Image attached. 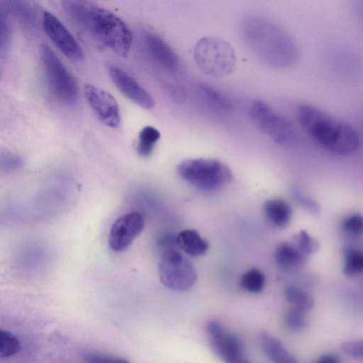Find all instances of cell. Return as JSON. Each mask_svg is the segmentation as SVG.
I'll return each mask as SVG.
<instances>
[{
    "instance_id": "6da1fadb",
    "label": "cell",
    "mask_w": 363,
    "mask_h": 363,
    "mask_svg": "<svg viewBox=\"0 0 363 363\" xmlns=\"http://www.w3.org/2000/svg\"><path fill=\"white\" fill-rule=\"evenodd\" d=\"M62 5L72 23L86 37L121 57L128 55L132 33L114 13L89 0H62Z\"/></svg>"
},
{
    "instance_id": "7a4b0ae2",
    "label": "cell",
    "mask_w": 363,
    "mask_h": 363,
    "mask_svg": "<svg viewBox=\"0 0 363 363\" xmlns=\"http://www.w3.org/2000/svg\"><path fill=\"white\" fill-rule=\"evenodd\" d=\"M241 37L247 47L262 62L274 69L294 65L299 59V48L293 37L270 19L257 15L242 18Z\"/></svg>"
},
{
    "instance_id": "3957f363",
    "label": "cell",
    "mask_w": 363,
    "mask_h": 363,
    "mask_svg": "<svg viewBox=\"0 0 363 363\" xmlns=\"http://www.w3.org/2000/svg\"><path fill=\"white\" fill-rule=\"evenodd\" d=\"M298 121L308 135L322 148L339 155L355 153L360 138L350 124L313 105L303 104L297 109Z\"/></svg>"
},
{
    "instance_id": "277c9868",
    "label": "cell",
    "mask_w": 363,
    "mask_h": 363,
    "mask_svg": "<svg viewBox=\"0 0 363 363\" xmlns=\"http://www.w3.org/2000/svg\"><path fill=\"white\" fill-rule=\"evenodd\" d=\"M193 56L199 69L212 77H223L236 67V55L232 45L216 36L200 38L195 44Z\"/></svg>"
},
{
    "instance_id": "5b68a950",
    "label": "cell",
    "mask_w": 363,
    "mask_h": 363,
    "mask_svg": "<svg viewBox=\"0 0 363 363\" xmlns=\"http://www.w3.org/2000/svg\"><path fill=\"white\" fill-rule=\"evenodd\" d=\"M179 177L194 187L203 191H214L233 179L229 167L214 159H188L177 167Z\"/></svg>"
},
{
    "instance_id": "8992f818",
    "label": "cell",
    "mask_w": 363,
    "mask_h": 363,
    "mask_svg": "<svg viewBox=\"0 0 363 363\" xmlns=\"http://www.w3.org/2000/svg\"><path fill=\"white\" fill-rule=\"evenodd\" d=\"M40 52L47 84L52 95L65 104H75L79 95L76 79L48 45H41Z\"/></svg>"
},
{
    "instance_id": "52a82bcc",
    "label": "cell",
    "mask_w": 363,
    "mask_h": 363,
    "mask_svg": "<svg viewBox=\"0 0 363 363\" xmlns=\"http://www.w3.org/2000/svg\"><path fill=\"white\" fill-rule=\"evenodd\" d=\"M249 116L253 124L278 145L291 147L296 143L298 136L293 124L264 101H252Z\"/></svg>"
},
{
    "instance_id": "ba28073f",
    "label": "cell",
    "mask_w": 363,
    "mask_h": 363,
    "mask_svg": "<svg viewBox=\"0 0 363 363\" xmlns=\"http://www.w3.org/2000/svg\"><path fill=\"white\" fill-rule=\"evenodd\" d=\"M158 274L161 283L175 291L191 288L197 279V272L194 264L176 248L162 252Z\"/></svg>"
},
{
    "instance_id": "9c48e42d",
    "label": "cell",
    "mask_w": 363,
    "mask_h": 363,
    "mask_svg": "<svg viewBox=\"0 0 363 363\" xmlns=\"http://www.w3.org/2000/svg\"><path fill=\"white\" fill-rule=\"evenodd\" d=\"M209 344L223 362L227 363H243L247 359L245 348L238 336L226 330L217 321L209 322L206 328Z\"/></svg>"
},
{
    "instance_id": "30bf717a",
    "label": "cell",
    "mask_w": 363,
    "mask_h": 363,
    "mask_svg": "<svg viewBox=\"0 0 363 363\" xmlns=\"http://www.w3.org/2000/svg\"><path fill=\"white\" fill-rule=\"evenodd\" d=\"M44 32L63 55L74 62L84 57V50L65 26L52 13L45 11L42 18Z\"/></svg>"
},
{
    "instance_id": "8fae6325",
    "label": "cell",
    "mask_w": 363,
    "mask_h": 363,
    "mask_svg": "<svg viewBox=\"0 0 363 363\" xmlns=\"http://www.w3.org/2000/svg\"><path fill=\"white\" fill-rule=\"evenodd\" d=\"M145 220L138 212H130L118 218L108 235L110 248L117 252L125 250L143 231Z\"/></svg>"
},
{
    "instance_id": "7c38bea8",
    "label": "cell",
    "mask_w": 363,
    "mask_h": 363,
    "mask_svg": "<svg viewBox=\"0 0 363 363\" xmlns=\"http://www.w3.org/2000/svg\"><path fill=\"white\" fill-rule=\"evenodd\" d=\"M84 96L98 119L105 125L116 128L121 123L118 104L110 93L91 84L84 86Z\"/></svg>"
},
{
    "instance_id": "4fadbf2b",
    "label": "cell",
    "mask_w": 363,
    "mask_h": 363,
    "mask_svg": "<svg viewBox=\"0 0 363 363\" xmlns=\"http://www.w3.org/2000/svg\"><path fill=\"white\" fill-rule=\"evenodd\" d=\"M108 69L112 82L126 98L146 110L155 106L151 95L125 70L115 65H110Z\"/></svg>"
},
{
    "instance_id": "5bb4252c",
    "label": "cell",
    "mask_w": 363,
    "mask_h": 363,
    "mask_svg": "<svg viewBox=\"0 0 363 363\" xmlns=\"http://www.w3.org/2000/svg\"><path fill=\"white\" fill-rule=\"evenodd\" d=\"M141 38L145 52L154 62L169 72L179 70L180 65L178 56L160 36L145 31Z\"/></svg>"
},
{
    "instance_id": "9a60e30c",
    "label": "cell",
    "mask_w": 363,
    "mask_h": 363,
    "mask_svg": "<svg viewBox=\"0 0 363 363\" xmlns=\"http://www.w3.org/2000/svg\"><path fill=\"white\" fill-rule=\"evenodd\" d=\"M259 344L266 356L274 362H297L296 358L286 350L282 342L267 333L260 334Z\"/></svg>"
},
{
    "instance_id": "2e32d148",
    "label": "cell",
    "mask_w": 363,
    "mask_h": 363,
    "mask_svg": "<svg viewBox=\"0 0 363 363\" xmlns=\"http://www.w3.org/2000/svg\"><path fill=\"white\" fill-rule=\"evenodd\" d=\"M178 247L191 257H199L206 254L208 249V242L195 230L186 229L177 235Z\"/></svg>"
},
{
    "instance_id": "e0dca14e",
    "label": "cell",
    "mask_w": 363,
    "mask_h": 363,
    "mask_svg": "<svg viewBox=\"0 0 363 363\" xmlns=\"http://www.w3.org/2000/svg\"><path fill=\"white\" fill-rule=\"evenodd\" d=\"M274 259L277 265L282 270L298 269L304 261V255L298 248L289 242L280 244L276 249Z\"/></svg>"
},
{
    "instance_id": "ac0fdd59",
    "label": "cell",
    "mask_w": 363,
    "mask_h": 363,
    "mask_svg": "<svg viewBox=\"0 0 363 363\" xmlns=\"http://www.w3.org/2000/svg\"><path fill=\"white\" fill-rule=\"evenodd\" d=\"M264 213L272 225L280 228L287 225L291 217L290 206L281 199L267 200L264 204Z\"/></svg>"
},
{
    "instance_id": "d6986e66",
    "label": "cell",
    "mask_w": 363,
    "mask_h": 363,
    "mask_svg": "<svg viewBox=\"0 0 363 363\" xmlns=\"http://www.w3.org/2000/svg\"><path fill=\"white\" fill-rule=\"evenodd\" d=\"M160 138V132L152 126H145L139 133L136 147L138 154L146 157L151 155L154 147Z\"/></svg>"
},
{
    "instance_id": "ffe728a7",
    "label": "cell",
    "mask_w": 363,
    "mask_h": 363,
    "mask_svg": "<svg viewBox=\"0 0 363 363\" xmlns=\"http://www.w3.org/2000/svg\"><path fill=\"white\" fill-rule=\"evenodd\" d=\"M284 296L293 307L304 311L310 310L313 306L312 296L296 286H288L284 290Z\"/></svg>"
},
{
    "instance_id": "44dd1931",
    "label": "cell",
    "mask_w": 363,
    "mask_h": 363,
    "mask_svg": "<svg viewBox=\"0 0 363 363\" xmlns=\"http://www.w3.org/2000/svg\"><path fill=\"white\" fill-rule=\"evenodd\" d=\"M264 283V274L257 269L246 271L240 278L241 287L252 293H259L262 291Z\"/></svg>"
},
{
    "instance_id": "7402d4cb",
    "label": "cell",
    "mask_w": 363,
    "mask_h": 363,
    "mask_svg": "<svg viewBox=\"0 0 363 363\" xmlns=\"http://www.w3.org/2000/svg\"><path fill=\"white\" fill-rule=\"evenodd\" d=\"M21 349V342L15 335L7 330H0V357L1 359L13 357L18 353Z\"/></svg>"
},
{
    "instance_id": "603a6c76",
    "label": "cell",
    "mask_w": 363,
    "mask_h": 363,
    "mask_svg": "<svg viewBox=\"0 0 363 363\" xmlns=\"http://www.w3.org/2000/svg\"><path fill=\"white\" fill-rule=\"evenodd\" d=\"M201 89L204 99L212 108L224 113L230 110V101L216 90L208 86H202Z\"/></svg>"
},
{
    "instance_id": "cb8c5ba5",
    "label": "cell",
    "mask_w": 363,
    "mask_h": 363,
    "mask_svg": "<svg viewBox=\"0 0 363 363\" xmlns=\"http://www.w3.org/2000/svg\"><path fill=\"white\" fill-rule=\"evenodd\" d=\"M10 9L25 23H35L36 16L33 9L21 0H8Z\"/></svg>"
},
{
    "instance_id": "d4e9b609",
    "label": "cell",
    "mask_w": 363,
    "mask_h": 363,
    "mask_svg": "<svg viewBox=\"0 0 363 363\" xmlns=\"http://www.w3.org/2000/svg\"><path fill=\"white\" fill-rule=\"evenodd\" d=\"M284 323L285 326L292 331H298L303 329L306 325L305 311L292 307L285 314Z\"/></svg>"
},
{
    "instance_id": "484cf974",
    "label": "cell",
    "mask_w": 363,
    "mask_h": 363,
    "mask_svg": "<svg viewBox=\"0 0 363 363\" xmlns=\"http://www.w3.org/2000/svg\"><path fill=\"white\" fill-rule=\"evenodd\" d=\"M343 270L348 276L363 272V253L354 250L348 251L345 255Z\"/></svg>"
},
{
    "instance_id": "4316f807",
    "label": "cell",
    "mask_w": 363,
    "mask_h": 363,
    "mask_svg": "<svg viewBox=\"0 0 363 363\" xmlns=\"http://www.w3.org/2000/svg\"><path fill=\"white\" fill-rule=\"evenodd\" d=\"M295 240L296 247L304 255H311L318 250V241L304 230L295 236Z\"/></svg>"
},
{
    "instance_id": "83f0119b",
    "label": "cell",
    "mask_w": 363,
    "mask_h": 363,
    "mask_svg": "<svg viewBox=\"0 0 363 363\" xmlns=\"http://www.w3.org/2000/svg\"><path fill=\"white\" fill-rule=\"evenodd\" d=\"M291 195L297 203L308 211L312 213H317L319 211L320 207L317 202L299 188L294 187L291 189Z\"/></svg>"
},
{
    "instance_id": "f1b7e54d",
    "label": "cell",
    "mask_w": 363,
    "mask_h": 363,
    "mask_svg": "<svg viewBox=\"0 0 363 363\" xmlns=\"http://www.w3.org/2000/svg\"><path fill=\"white\" fill-rule=\"evenodd\" d=\"M82 357L89 362H128L126 359L118 356L96 351L85 352Z\"/></svg>"
},
{
    "instance_id": "f546056e",
    "label": "cell",
    "mask_w": 363,
    "mask_h": 363,
    "mask_svg": "<svg viewBox=\"0 0 363 363\" xmlns=\"http://www.w3.org/2000/svg\"><path fill=\"white\" fill-rule=\"evenodd\" d=\"M343 229L352 235H359L363 233V216L359 214H352L347 217L342 223Z\"/></svg>"
},
{
    "instance_id": "4dcf8cb0",
    "label": "cell",
    "mask_w": 363,
    "mask_h": 363,
    "mask_svg": "<svg viewBox=\"0 0 363 363\" xmlns=\"http://www.w3.org/2000/svg\"><path fill=\"white\" fill-rule=\"evenodd\" d=\"M23 159L16 155L9 152L1 153V168L4 170L16 169L22 167Z\"/></svg>"
},
{
    "instance_id": "1f68e13d",
    "label": "cell",
    "mask_w": 363,
    "mask_h": 363,
    "mask_svg": "<svg viewBox=\"0 0 363 363\" xmlns=\"http://www.w3.org/2000/svg\"><path fill=\"white\" fill-rule=\"evenodd\" d=\"M341 349L351 357L363 358V340L345 342L341 345Z\"/></svg>"
},
{
    "instance_id": "d6a6232c",
    "label": "cell",
    "mask_w": 363,
    "mask_h": 363,
    "mask_svg": "<svg viewBox=\"0 0 363 363\" xmlns=\"http://www.w3.org/2000/svg\"><path fill=\"white\" fill-rule=\"evenodd\" d=\"M156 245L162 251L174 249L177 245V235L171 233H165L159 236Z\"/></svg>"
},
{
    "instance_id": "836d02e7",
    "label": "cell",
    "mask_w": 363,
    "mask_h": 363,
    "mask_svg": "<svg viewBox=\"0 0 363 363\" xmlns=\"http://www.w3.org/2000/svg\"><path fill=\"white\" fill-rule=\"evenodd\" d=\"M350 11L355 22L363 29V0H350Z\"/></svg>"
},
{
    "instance_id": "e575fe53",
    "label": "cell",
    "mask_w": 363,
    "mask_h": 363,
    "mask_svg": "<svg viewBox=\"0 0 363 363\" xmlns=\"http://www.w3.org/2000/svg\"><path fill=\"white\" fill-rule=\"evenodd\" d=\"M1 50L3 54L7 50L10 38V28L6 18H4L3 14H1Z\"/></svg>"
},
{
    "instance_id": "d590c367",
    "label": "cell",
    "mask_w": 363,
    "mask_h": 363,
    "mask_svg": "<svg viewBox=\"0 0 363 363\" xmlns=\"http://www.w3.org/2000/svg\"><path fill=\"white\" fill-rule=\"evenodd\" d=\"M320 362L336 363L339 362L338 357L333 354H325L318 360Z\"/></svg>"
}]
</instances>
